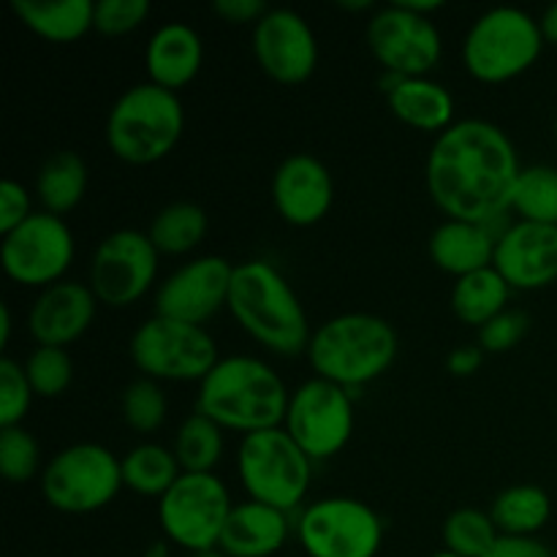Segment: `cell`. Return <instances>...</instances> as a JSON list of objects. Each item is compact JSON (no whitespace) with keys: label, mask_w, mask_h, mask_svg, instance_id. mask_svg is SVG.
Returning a JSON list of instances; mask_svg holds the SVG:
<instances>
[{"label":"cell","mask_w":557,"mask_h":557,"mask_svg":"<svg viewBox=\"0 0 557 557\" xmlns=\"http://www.w3.org/2000/svg\"><path fill=\"white\" fill-rule=\"evenodd\" d=\"M205 63V41L201 33L188 22H163L152 30L145 47L147 79L166 90H183L199 76Z\"/></svg>","instance_id":"obj_21"},{"label":"cell","mask_w":557,"mask_h":557,"mask_svg":"<svg viewBox=\"0 0 557 557\" xmlns=\"http://www.w3.org/2000/svg\"><path fill=\"white\" fill-rule=\"evenodd\" d=\"M41 495L63 515H92L123 490L120 457L101 444H71L47 460Z\"/></svg>","instance_id":"obj_9"},{"label":"cell","mask_w":557,"mask_h":557,"mask_svg":"<svg viewBox=\"0 0 557 557\" xmlns=\"http://www.w3.org/2000/svg\"><path fill=\"white\" fill-rule=\"evenodd\" d=\"M490 517L500 536H536L553 517V500L536 484H515L495 495Z\"/></svg>","instance_id":"obj_29"},{"label":"cell","mask_w":557,"mask_h":557,"mask_svg":"<svg viewBox=\"0 0 557 557\" xmlns=\"http://www.w3.org/2000/svg\"><path fill=\"white\" fill-rule=\"evenodd\" d=\"M484 362V351L479 343H466V346L451 348L449 357H446V370L457 379H468V375L476 373Z\"/></svg>","instance_id":"obj_43"},{"label":"cell","mask_w":557,"mask_h":557,"mask_svg":"<svg viewBox=\"0 0 557 557\" xmlns=\"http://www.w3.org/2000/svg\"><path fill=\"white\" fill-rule=\"evenodd\" d=\"M484 557H555V553L536 536H500Z\"/></svg>","instance_id":"obj_42"},{"label":"cell","mask_w":557,"mask_h":557,"mask_svg":"<svg viewBox=\"0 0 557 557\" xmlns=\"http://www.w3.org/2000/svg\"><path fill=\"white\" fill-rule=\"evenodd\" d=\"M169 555H172V547H169V542H166V539H158V542L147 544L145 555H141V557H169Z\"/></svg>","instance_id":"obj_47"},{"label":"cell","mask_w":557,"mask_h":557,"mask_svg":"<svg viewBox=\"0 0 557 557\" xmlns=\"http://www.w3.org/2000/svg\"><path fill=\"white\" fill-rule=\"evenodd\" d=\"M185 131V109L174 90L139 82L117 96L107 114V145L120 161L147 166L174 152Z\"/></svg>","instance_id":"obj_5"},{"label":"cell","mask_w":557,"mask_h":557,"mask_svg":"<svg viewBox=\"0 0 557 557\" xmlns=\"http://www.w3.org/2000/svg\"><path fill=\"white\" fill-rule=\"evenodd\" d=\"M313 466L286 428L259 430L239 438L237 476L250 500L297 515L313 482Z\"/></svg>","instance_id":"obj_6"},{"label":"cell","mask_w":557,"mask_h":557,"mask_svg":"<svg viewBox=\"0 0 557 557\" xmlns=\"http://www.w3.org/2000/svg\"><path fill=\"white\" fill-rule=\"evenodd\" d=\"M232 275L234 264L223 256H194L158 283L152 308L166 319L205 326L228 305Z\"/></svg>","instance_id":"obj_16"},{"label":"cell","mask_w":557,"mask_h":557,"mask_svg":"<svg viewBox=\"0 0 557 557\" xmlns=\"http://www.w3.org/2000/svg\"><path fill=\"white\" fill-rule=\"evenodd\" d=\"M493 267L511 292H539L557 281V226L511 221L495 245Z\"/></svg>","instance_id":"obj_19"},{"label":"cell","mask_w":557,"mask_h":557,"mask_svg":"<svg viewBox=\"0 0 557 557\" xmlns=\"http://www.w3.org/2000/svg\"><path fill=\"white\" fill-rule=\"evenodd\" d=\"M41 446L36 435L16 428H0V473L9 484H27L33 479H41Z\"/></svg>","instance_id":"obj_35"},{"label":"cell","mask_w":557,"mask_h":557,"mask_svg":"<svg viewBox=\"0 0 557 557\" xmlns=\"http://www.w3.org/2000/svg\"><path fill=\"white\" fill-rule=\"evenodd\" d=\"M190 557H228V555L223 553L221 547H215V549H207V553H196V555H190Z\"/></svg>","instance_id":"obj_49"},{"label":"cell","mask_w":557,"mask_h":557,"mask_svg":"<svg viewBox=\"0 0 557 557\" xmlns=\"http://www.w3.org/2000/svg\"><path fill=\"white\" fill-rule=\"evenodd\" d=\"M232 509V493L218 473H183L158 500V522L169 544L196 555L221 544Z\"/></svg>","instance_id":"obj_11"},{"label":"cell","mask_w":557,"mask_h":557,"mask_svg":"<svg viewBox=\"0 0 557 557\" xmlns=\"http://www.w3.org/2000/svg\"><path fill=\"white\" fill-rule=\"evenodd\" d=\"M495 245H498V234L487 223L446 218L430 234L428 253L438 270L449 272L457 281L462 275L493 267Z\"/></svg>","instance_id":"obj_23"},{"label":"cell","mask_w":557,"mask_h":557,"mask_svg":"<svg viewBox=\"0 0 557 557\" xmlns=\"http://www.w3.org/2000/svg\"><path fill=\"white\" fill-rule=\"evenodd\" d=\"M364 38L381 69L400 76H430L444 54V36L433 16L417 14L400 0L370 14Z\"/></svg>","instance_id":"obj_15"},{"label":"cell","mask_w":557,"mask_h":557,"mask_svg":"<svg viewBox=\"0 0 557 557\" xmlns=\"http://www.w3.org/2000/svg\"><path fill=\"white\" fill-rule=\"evenodd\" d=\"M555 136H557V120H555Z\"/></svg>","instance_id":"obj_51"},{"label":"cell","mask_w":557,"mask_h":557,"mask_svg":"<svg viewBox=\"0 0 557 557\" xmlns=\"http://www.w3.org/2000/svg\"><path fill=\"white\" fill-rule=\"evenodd\" d=\"M25 373L30 381L36 397L54 400L65 395L74 381V362L65 348L58 346H36L25 359Z\"/></svg>","instance_id":"obj_36"},{"label":"cell","mask_w":557,"mask_h":557,"mask_svg":"<svg viewBox=\"0 0 557 557\" xmlns=\"http://www.w3.org/2000/svg\"><path fill=\"white\" fill-rule=\"evenodd\" d=\"M292 389L270 362L250 354L218 359L196 392V411L221 424L226 433L250 435L283 428Z\"/></svg>","instance_id":"obj_2"},{"label":"cell","mask_w":557,"mask_h":557,"mask_svg":"<svg viewBox=\"0 0 557 557\" xmlns=\"http://www.w3.org/2000/svg\"><path fill=\"white\" fill-rule=\"evenodd\" d=\"M430 557H460V555H455V553H449V549H438V553H433Z\"/></svg>","instance_id":"obj_50"},{"label":"cell","mask_w":557,"mask_h":557,"mask_svg":"<svg viewBox=\"0 0 557 557\" xmlns=\"http://www.w3.org/2000/svg\"><path fill=\"white\" fill-rule=\"evenodd\" d=\"M158 267H161V253L147 232L117 228L109 232L92 250L87 286L96 294L98 305L123 310L150 294L158 281Z\"/></svg>","instance_id":"obj_12"},{"label":"cell","mask_w":557,"mask_h":557,"mask_svg":"<svg viewBox=\"0 0 557 557\" xmlns=\"http://www.w3.org/2000/svg\"><path fill=\"white\" fill-rule=\"evenodd\" d=\"M292 533V515L248 498L234 504L218 547L228 557H272L286 547Z\"/></svg>","instance_id":"obj_22"},{"label":"cell","mask_w":557,"mask_h":557,"mask_svg":"<svg viewBox=\"0 0 557 557\" xmlns=\"http://www.w3.org/2000/svg\"><path fill=\"white\" fill-rule=\"evenodd\" d=\"M76 256V239L65 218L36 210L14 232L3 234L0 264L14 283L27 288H47L65 281Z\"/></svg>","instance_id":"obj_13"},{"label":"cell","mask_w":557,"mask_h":557,"mask_svg":"<svg viewBox=\"0 0 557 557\" xmlns=\"http://www.w3.org/2000/svg\"><path fill=\"white\" fill-rule=\"evenodd\" d=\"M36 397L30 381H27L25 364L16 359H0V428H16L30 411Z\"/></svg>","instance_id":"obj_37"},{"label":"cell","mask_w":557,"mask_h":557,"mask_svg":"<svg viewBox=\"0 0 557 557\" xmlns=\"http://www.w3.org/2000/svg\"><path fill=\"white\" fill-rule=\"evenodd\" d=\"M120 471H123L125 490L141 495V498L158 500L183 476V468H180L172 446L152 444V441H141V444L131 446L120 457Z\"/></svg>","instance_id":"obj_28"},{"label":"cell","mask_w":557,"mask_h":557,"mask_svg":"<svg viewBox=\"0 0 557 557\" xmlns=\"http://www.w3.org/2000/svg\"><path fill=\"white\" fill-rule=\"evenodd\" d=\"M250 49L270 79L281 85H302L319 65V38L299 11L270 9L250 33Z\"/></svg>","instance_id":"obj_17"},{"label":"cell","mask_w":557,"mask_h":557,"mask_svg":"<svg viewBox=\"0 0 557 557\" xmlns=\"http://www.w3.org/2000/svg\"><path fill=\"white\" fill-rule=\"evenodd\" d=\"M400 3L406 5V9L417 11V14H424V16H433L435 11L444 9V3H441V0H400Z\"/></svg>","instance_id":"obj_46"},{"label":"cell","mask_w":557,"mask_h":557,"mask_svg":"<svg viewBox=\"0 0 557 557\" xmlns=\"http://www.w3.org/2000/svg\"><path fill=\"white\" fill-rule=\"evenodd\" d=\"M226 430L201 411L188 413L174 433L172 451L183 473H215L226 451Z\"/></svg>","instance_id":"obj_31"},{"label":"cell","mask_w":557,"mask_h":557,"mask_svg":"<svg viewBox=\"0 0 557 557\" xmlns=\"http://www.w3.org/2000/svg\"><path fill=\"white\" fill-rule=\"evenodd\" d=\"M212 11L228 25H256L270 11V5L264 0H215Z\"/></svg>","instance_id":"obj_41"},{"label":"cell","mask_w":557,"mask_h":557,"mask_svg":"<svg viewBox=\"0 0 557 557\" xmlns=\"http://www.w3.org/2000/svg\"><path fill=\"white\" fill-rule=\"evenodd\" d=\"M131 362L136 364L145 379L201 384L205 375L218 364L215 337L207 326L185 324V321L166 319L152 313L134 330L128 343Z\"/></svg>","instance_id":"obj_8"},{"label":"cell","mask_w":557,"mask_h":557,"mask_svg":"<svg viewBox=\"0 0 557 557\" xmlns=\"http://www.w3.org/2000/svg\"><path fill=\"white\" fill-rule=\"evenodd\" d=\"M386 103L400 123L424 134L438 136L455 123V96L433 76H403L386 92Z\"/></svg>","instance_id":"obj_24"},{"label":"cell","mask_w":557,"mask_h":557,"mask_svg":"<svg viewBox=\"0 0 557 557\" xmlns=\"http://www.w3.org/2000/svg\"><path fill=\"white\" fill-rule=\"evenodd\" d=\"M120 413H123L125 428H131L134 433H156L166 422V392H163V386L158 381L139 375L131 384H125L123 395H120Z\"/></svg>","instance_id":"obj_34"},{"label":"cell","mask_w":557,"mask_h":557,"mask_svg":"<svg viewBox=\"0 0 557 557\" xmlns=\"http://www.w3.org/2000/svg\"><path fill=\"white\" fill-rule=\"evenodd\" d=\"M509 212L517 221L557 226V166L536 163L522 169L511 190Z\"/></svg>","instance_id":"obj_32"},{"label":"cell","mask_w":557,"mask_h":557,"mask_svg":"<svg viewBox=\"0 0 557 557\" xmlns=\"http://www.w3.org/2000/svg\"><path fill=\"white\" fill-rule=\"evenodd\" d=\"M16 20L36 36L54 44H69L96 30L92 0H11Z\"/></svg>","instance_id":"obj_25"},{"label":"cell","mask_w":557,"mask_h":557,"mask_svg":"<svg viewBox=\"0 0 557 557\" xmlns=\"http://www.w3.org/2000/svg\"><path fill=\"white\" fill-rule=\"evenodd\" d=\"M90 185V169L87 161L74 150H58L38 166L33 196L44 212L65 218L71 210L82 205Z\"/></svg>","instance_id":"obj_26"},{"label":"cell","mask_w":557,"mask_h":557,"mask_svg":"<svg viewBox=\"0 0 557 557\" xmlns=\"http://www.w3.org/2000/svg\"><path fill=\"white\" fill-rule=\"evenodd\" d=\"M294 536L308 557H379L384 520L364 500L330 495L297 511Z\"/></svg>","instance_id":"obj_10"},{"label":"cell","mask_w":557,"mask_h":557,"mask_svg":"<svg viewBox=\"0 0 557 557\" xmlns=\"http://www.w3.org/2000/svg\"><path fill=\"white\" fill-rule=\"evenodd\" d=\"M33 194L20 180H3L0 183V234L14 232L20 223L33 215Z\"/></svg>","instance_id":"obj_40"},{"label":"cell","mask_w":557,"mask_h":557,"mask_svg":"<svg viewBox=\"0 0 557 557\" xmlns=\"http://www.w3.org/2000/svg\"><path fill=\"white\" fill-rule=\"evenodd\" d=\"M11 330H14V319H11L9 302H0V346L9 348Z\"/></svg>","instance_id":"obj_45"},{"label":"cell","mask_w":557,"mask_h":557,"mask_svg":"<svg viewBox=\"0 0 557 557\" xmlns=\"http://www.w3.org/2000/svg\"><path fill=\"white\" fill-rule=\"evenodd\" d=\"M283 428L310 460H330L346 449L354 435V395L313 375L292 389Z\"/></svg>","instance_id":"obj_14"},{"label":"cell","mask_w":557,"mask_h":557,"mask_svg":"<svg viewBox=\"0 0 557 557\" xmlns=\"http://www.w3.org/2000/svg\"><path fill=\"white\" fill-rule=\"evenodd\" d=\"M520 152L493 120L462 117L433 139L424 161L430 201L451 221L490 223L511 215Z\"/></svg>","instance_id":"obj_1"},{"label":"cell","mask_w":557,"mask_h":557,"mask_svg":"<svg viewBox=\"0 0 557 557\" xmlns=\"http://www.w3.org/2000/svg\"><path fill=\"white\" fill-rule=\"evenodd\" d=\"M150 11L147 0H96V30L103 36H125L145 25Z\"/></svg>","instance_id":"obj_38"},{"label":"cell","mask_w":557,"mask_h":557,"mask_svg":"<svg viewBox=\"0 0 557 557\" xmlns=\"http://www.w3.org/2000/svg\"><path fill=\"white\" fill-rule=\"evenodd\" d=\"M98 299L82 281H60L41 288L27 310V332L36 346L65 348L79 341L96 319Z\"/></svg>","instance_id":"obj_20"},{"label":"cell","mask_w":557,"mask_h":557,"mask_svg":"<svg viewBox=\"0 0 557 557\" xmlns=\"http://www.w3.org/2000/svg\"><path fill=\"white\" fill-rule=\"evenodd\" d=\"M511 286L495 267L457 277L451 286V313L468 326L482 330L487 321L509 310Z\"/></svg>","instance_id":"obj_27"},{"label":"cell","mask_w":557,"mask_h":557,"mask_svg":"<svg viewBox=\"0 0 557 557\" xmlns=\"http://www.w3.org/2000/svg\"><path fill=\"white\" fill-rule=\"evenodd\" d=\"M539 25H542L544 41L555 44V47H557V3L544 9V14L539 16Z\"/></svg>","instance_id":"obj_44"},{"label":"cell","mask_w":557,"mask_h":557,"mask_svg":"<svg viewBox=\"0 0 557 557\" xmlns=\"http://www.w3.org/2000/svg\"><path fill=\"white\" fill-rule=\"evenodd\" d=\"M544 33L536 16L517 5H493L468 27L462 38V65L487 85L517 79L539 60Z\"/></svg>","instance_id":"obj_7"},{"label":"cell","mask_w":557,"mask_h":557,"mask_svg":"<svg viewBox=\"0 0 557 557\" xmlns=\"http://www.w3.org/2000/svg\"><path fill=\"white\" fill-rule=\"evenodd\" d=\"M343 11H375L373 9V0H341Z\"/></svg>","instance_id":"obj_48"},{"label":"cell","mask_w":557,"mask_h":557,"mask_svg":"<svg viewBox=\"0 0 557 557\" xmlns=\"http://www.w3.org/2000/svg\"><path fill=\"white\" fill-rule=\"evenodd\" d=\"M441 536H444V549L449 553L460 557H484L500 539V531L495 528L490 511L466 506L446 517Z\"/></svg>","instance_id":"obj_33"},{"label":"cell","mask_w":557,"mask_h":557,"mask_svg":"<svg viewBox=\"0 0 557 557\" xmlns=\"http://www.w3.org/2000/svg\"><path fill=\"white\" fill-rule=\"evenodd\" d=\"M226 310L267 351L277 357H299L308 351L313 330L302 299L270 259L234 264Z\"/></svg>","instance_id":"obj_3"},{"label":"cell","mask_w":557,"mask_h":557,"mask_svg":"<svg viewBox=\"0 0 557 557\" xmlns=\"http://www.w3.org/2000/svg\"><path fill=\"white\" fill-rule=\"evenodd\" d=\"M400 341L395 326L375 313L351 310L319 324L308 343V362L319 379L351 392L379 381L395 364Z\"/></svg>","instance_id":"obj_4"},{"label":"cell","mask_w":557,"mask_h":557,"mask_svg":"<svg viewBox=\"0 0 557 557\" xmlns=\"http://www.w3.org/2000/svg\"><path fill=\"white\" fill-rule=\"evenodd\" d=\"M270 194L275 212L288 226L308 228L330 215L335 205V180L313 152H292L277 163Z\"/></svg>","instance_id":"obj_18"},{"label":"cell","mask_w":557,"mask_h":557,"mask_svg":"<svg viewBox=\"0 0 557 557\" xmlns=\"http://www.w3.org/2000/svg\"><path fill=\"white\" fill-rule=\"evenodd\" d=\"M207 212L196 201H172L152 215L147 237L161 256H188L205 243Z\"/></svg>","instance_id":"obj_30"},{"label":"cell","mask_w":557,"mask_h":557,"mask_svg":"<svg viewBox=\"0 0 557 557\" xmlns=\"http://www.w3.org/2000/svg\"><path fill=\"white\" fill-rule=\"evenodd\" d=\"M528 330H531L528 313L509 308L479 330V346H482L484 354L511 351L528 335Z\"/></svg>","instance_id":"obj_39"}]
</instances>
